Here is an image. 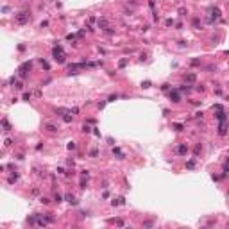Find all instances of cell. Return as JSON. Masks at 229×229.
<instances>
[{
  "label": "cell",
  "mask_w": 229,
  "mask_h": 229,
  "mask_svg": "<svg viewBox=\"0 0 229 229\" xmlns=\"http://www.w3.org/2000/svg\"><path fill=\"white\" fill-rule=\"evenodd\" d=\"M47 131H50V133H57V127H56V125H52V124H48L47 125Z\"/></svg>",
  "instance_id": "15"
},
{
  "label": "cell",
  "mask_w": 229,
  "mask_h": 229,
  "mask_svg": "<svg viewBox=\"0 0 229 229\" xmlns=\"http://www.w3.org/2000/svg\"><path fill=\"white\" fill-rule=\"evenodd\" d=\"M179 91H186V93H190V91H192V88H190L188 84H183V86H179Z\"/></svg>",
  "instance_id": "14"
},
{
  "label": "cell",
  "mask_w": 229,
  "mask_h": 229,
  "mask_svg": "<svg viewBox=\"0 0 229 229\" xmlns=\"http://www.w3.org/2000/svg\"><path fill=\"white\" fill-rule=\"evenodd\" d=\"M225 100H229V95H227V97H225Z\"/></svg>",
  "instance_id": "34"
},
{
  "label": "cell",
  "mask_w": 229,
  "mask_h": 229,
  "mask_svg": "<svg viewBox=\"0 0 229 229\" xmlns=\"http://www.w3.org/2000/svg\"><path fill=\"white\" fill-rule=\"evenodd\" d=\"M115 224H117V225H124V220H122V218H117V220H115Z\"/></svg>",
  "instance_id": "30"
},
{
  "label": "cell",
  "mask_w": 229,
  "mask_h": 229,
  "mask_svg": "<svg viewBox=\"0 0 229 229\" xmlns=\"http://www.w3.org/2000/svg\"><path fill=\"white\" fill-rule=\"evenodd\" d=\"M117 99H118V95H111V97H109V99H108V102H115V100H117Z\"/></svg>",
  "instance_id": "25"
},
{
  "label": "cell",
  "mask_w": 229,
  "mask_h": 229,
  "mask_svg": "<svg viewBox=\"0 0 229 229\" xmlns=\"http://www.w3.org/2000/svg\"><path fill=\"white\" fill-rule=\"evenodd\" d=\"M118 64H120V68H124L125 64H127V59H120V63H118Z\"/></svg>",
  "instance_id": "27"
},
{
  "label": "cell",
  "mask_w": 229,
  "mask_h": 229,
  "mask_svg": "<svg viewBox=\"0 0 229 229\" xmlns=\"http://www.w3.org/2000/svg\"><path fill=\"white\" fill-rule=\"evenodd\" d=\"M54 201L59 204V202H63V197H61V195H56V197H54Z\"/></svg>",
  "instance_id": "26"
},
{
  "label": "cell",
  "mask_w": 229,
  "mask_h": 229,
  "mask_svg": "<svg viewBox=\"0 0 229 229\" xmlns=\"http://www.w3.org/2000/svg\"><path fill=\"white\" fill-rule=\"evenodd\" d=\"M225 133H227V125H225V122H220V127H218V134H220V136H225Z\"/></svg>",
  "instance_id": "7"
},
{
  "label": "cell",
  "mask_w": 229,
  "mask_h": 229,
  "mask_svg": "<svg viewBox=\"0 0 229 229\" xmlns=\"http://www.w3.org/2000/svg\"><path fill=\"white\" fill-rule=\"evenodd\" d=\"M2 125H4V131H5V133H9V131H11V125H9L7 118H2Z\"/></svg>",
  "instance_id": "11"
},
{
  "label": "cell",
  "mask_w": 229,
  "mask_h": 229,
  "mask_svg": "<svg viewBox=\"0 0 229 229\" xmlns=\"http://www.w3.org/2000/svg\"><path fill=\"white\" fill-rule=\"evenodd\" d=\"M113 154H117V156H118V159H124V152H122V150L120 149H118V147H113Z\"/></svg>",
  "instance_id": "10"
},
{
  "label": "cell",
  "mask_w": 229,
  "mask_h": 229,
  "mask_svg": "<svg viewBox=\"0 0 229 229\" xmlns=\"http://www.w3.org/2000/svg\"><path fill=\"white\" fill-rule=\"evenodd\" d=\"M227 225H229V222H227Z\"/></svg>",
  "instance_id": "35"
},
{
  "label": "cell",
  "mask_w": 229,
  "mask_h": 229,
  "mask_svg": "<svg viewBox=\"0 0 229 229\" xmlns=\"http://www.w3.org/2000/svg\"><path fill=\"white\" fill-rule=\"evenodd\" d=\"M81 175H82V177H88L90 172H88V170H82V172H81Z\"/></svg>",
  "instance_id": "32"
},
{
  "label": "cell",
  "mask_w": 229,
  "mask_h": 229,
  "mask_svg": "<svg viewBox=\"0 0 229 229\" xmlns=\"http://www.w3.org/2000/svg\"><path fill=\"white\" fill-rule=\"evenodd\" d=\"M41 64H43V68H45V70H50V66H48L47 61H41Z\"/></svg>",
  "instance_id": "28"
},
{
  "label": "cell",
  "mask_w": 229,
  "mask_h": 229,
  "mask_svg": "<svg viewBox=\"0 0 229 229\" xmlns=\"http://www.w3.org/2000/svg\"><path fill=\"white\" fill-rule=\"evenodd\" d=\"M18 177H20V175H18V174H11V175H9V179H7V181H9V184H13V183H14V181H18Z\"/></svg>",
  "instance_id": "12"
},
{
  "label": "cell",
  "mask_w": 229,
  "mask_h": 229,
  "mask_svg": "<svg viewBox=\"0 0 229 229\" xmlns=\"http://www.w3.org/2000/svg\"><path fill=\"white\" fill-rule=\"evenodd\" d=\"M14 20H16V23L25 25L29 20H31V16H29V13H27V11H22V13H18V14L14 16Z\"/></svg>",
  "instance_id": "1"
},
{
  "label": "cell",
  "mask_w": 229,
  "mask_h": 229,
  "mask_svg": "<svg viewBox=\"0 0 229 229\" xmlns=\"http://www.w3.org/2000/svg\"><path fill=\"white\" fill-rule=\"evenodd\" d=\"M175 150H177V154H181V156H184V154L188 152V147H186L184 143H181V145H177V149H175Z\"/></svg>",
  "instance_id": "5"
},
{
  "label": "cell",
  "mask_w": 229,
  "mask_h": 229,
  "mask_svg": "<svg viewBox=\"0 0 229 229\" xmlns=\"http://www.w3.org/2000/svg\"><path fill=\"white\" fill-rule=\"evenodd\" d=\"M174 129H175V131H183V129H184V127H183L181 124H174Z\"/></svg>",
  "instance_id": "24"
},
{
  "label": "cell",
  "mask_w": 229,
  "mask_h": 229,
  "mask_svg": "<svg viewBox=\"0 0 229 229\" xmlns=\"http://www.w3.org/2000/svg\"><path fill=\"white\" fill-rule=\"evenodd\" d=\"M172 25H174V20H172V18H168V20H166V27H172Z\"/></svg>",
  "instance_id": "29"
},
{
  "label": "cell",
  "mask_w": 229,
  "mask_h": 229,
  "mask_svg": "<svg viewBox=\"0 0 229 229\" xmlns=\"http://www.w3.org/2000/svg\"><path fill=\"white\" fill-rule=\"evenodd\" d=\"M52 56H54V59H56L57 63H64V52H63V48H61L59 45L52 50Z\"/></svg>",
  "instance_id": "2"
},
{
  "label": "cell",
  "mask_w": 229,
  "mask_h": 229,
  "mask_svg": "<svg viewBox=\"0 0 229 229\" xmlns=\"http://www.w3.org/2000/svg\"><path fill=\"white\" fill-rule=\"evenodd\" d=\"M27 70H31V63H23L20 66V68H18V75L22 77V79H23L25 77V73H27Z\"/></svg>",
  "instance_id": "3"
},
{
  "label": "cell",
  "mask_w": 229,
  "mask_h": 229,
  "mask_svg": "<svg viewBox=\"0 0 229 229\" xmlns=\"http://www.w3.org/2000/svg\"><path fill=\"white\" fill-rule=\"evenodd\" d=\"M90 131H91V127H90V125H82V133H90Z\"/></svg>",
  "instance_id": "22"
},
{
  "label": "cell",
  "mask_w": 229,
  "mask_h": 229,
  "mask_svg": "<svg viewBox=\"0 0 229 229\" xmlns=\"http://www.w3.org/2000/svg\"><path fill=\"white\" fill-rule=\"evenodd\" d=\"M63 120L66 122V124H70V122H72V117H68V115H63Z\"/></svg>",
  "instance_id": "23"
},
{
  "label": "cell",
  "mask_w": 229,
  "mask_h": 229,
  "mask_svg": "<svg viewBox=\"0 0 229 229\" xmlns=\"http://www.w3.org/2000/svg\"><path fill=\"white\" fill-rule=\"evenodd\" d=\"M64 201H68L70 204H73V206H77V204H79V201H77V199L73 197V195H66V197H64Z\"/></svg>",
  "instance_id": "9"
},
{
  "label": "cell",
  "mask_w": 229,
  "mask_h": 229,
  "mask_svg": "<svg viewBox=\"0 0 229 229\" xmlns=\"http://www.w3.org/2000/svg\"><path fill=\"white\" fill-rule=\"evenodd\" d=\"M195 79H197V75H195V73H188V75L184 77V81H186V82H193Z\"/></svg>",
  "instance_id": "13"
},
{
  "label": "cell",
  "mask_w": 229,
  "mask_h": 229,
  "mask_svg": "<svg viewBox=\"0 0 229 229\" xmlns=\"http://www.w3.org/2000/svg\"><path fill=\"white\" fill-rule=\"evenodd\" d=\"M201 150H202V145L197 143V145H195V156H199V152H201Z\"/></svg>",
  "instance_id": "17"
},
{
  "label": "cell",
  "mask_w": 229,
  "mask_h": 229,
  "mask_svg": "<svg viewBox=\"0 0 229 229\" xmlns=\"http://www.w3.org/2000/svg\"><path fill=\"white\" fill-rule=\"evenodd\" d=\"M193 27H195V29H201V25H199V18H193Z\"/></svg>",
  "instance_id": "21"
},
{
  "label": "cell",
  "mask_w": 229,
  "mask_h": 229,
  "mask_svg": "<svg viewBox=\"0 0 229 229\" xmlns=\"http://www.w3.org/2000/svg\"><path fill=\"white\" fill-rule=\"evenodd\" d=\"M90 156H91V157H97V156H99V150H97V149H91V152H90Z\"/></svg>",
  "instance_id": "20"
},
{
  "label": "cell",
  "mask_w": 229,
  "mask_h": 229,
  "mask_svg": "<svg viewBox=\"0 0 229 229\" xmlns=\"http://www.w3.org/2000/svg\"><path fill=\"white\" fill-rule=\"evenodd\" d=\"M141 86H143V88H150V82H149V81H145V82H141Z\"/></svg>",
  "instance_id": "31"
},
{
  "label": "cell",
  "mask_w": 229,
  "mask_h": 229,
  "mask_svg": "<svg viewBox=\"0 0 229 229\" xmlns=\"http://www.w3.org/2000/svg\"><path fill=\"white\" fill-rule=\"evenodd\" d=\"M48 202H50V201H48L47 197H41V204H48Z\"/></svg>",
  "instance_id": "33"
},
{
  "label": "cell",
  "mask_w": 229,
  "mask_h": 229,
  "mask_svg": "<svg viewBox=\"0 0 229 229\" xmlns=\"http://www.w3.org/2000/svg\"><path fill=\"white\" fill-rule=\"evenodd\" d=\"M31 99H32L31 91H29V93H23V100H25V102H29V100H31Z\"/></svg>",
  "instance_id": "18"
},
{
  "label": "cell",
  "mask_w": 229,
  "mask_h": 229,
  "mask_svg": "<svg viewBox=\"0 0 229 229\" xmlns=\"http://www.w3.org/2000/svg\"><path fill=\"white\" fill-rule=\"evenodd\" d=\"M109 25H108V20H106V18H99V29H102V31H104V29H108Z\"/></svg>",
  "instance_id": "8"
},
{
  "label": "cell",
  "mask_w": 229,
  "mask_h": 229,
  "mask_svg": "<svg viewBox=\"0 0 229 229\" xmlns=\"http://www.w3.org/2000/svg\"><path fill=\"white\" fill-rule=\"evenodd\" d=\"M179 99H181L179 90H172V91H170V100H172V102H179Z\"/></svg>",
  "instance_id": "4"
},
{
  "label": "cell",
  "mask_w": 229,
  "mask_h": 229,
  "mask_svg": "<svg viewBox=\"0 0 229 229\" xmlns=\"http://www.w3.org/2000/svg\"><path fill=\"white\" fill-rule=\"evenodd\" d=\"M215 117H217V120H220V122H225V120H227V113H225V111H222V109H220V111H218L217 115H215Z\"/></svg>",
  "instance_id": "6"
},
{
  "label": "cell",
  "mask_w": 229,
  "mask_h": 229,
  "mask_svg": "<svg viewBox=\"0 0 229 229\" xmlns=\"http://www.w3.org/2000/svg\"><path fill=\"white\" fill-rule=\"evenodd\" d=\"M195 166V159H190L188 163H186V168H193Z\"/></svg>",
  "instance_id": "16"
},
{
  "label": "cell",
  "mask_w": 229,
  "mask_h": 229,
  "mask_svg": "<svg viewBox=\"0 0 229 229\" xmlns=\"http://www.w3.org/2000/svg\"><path fill=\"white\" fill-rule=\"evenodd\" d=\"M75 147H77L75 141H70V143H68V150H75Z\"/></svg>",
  "instance_id": "19"
}]
</instances>
